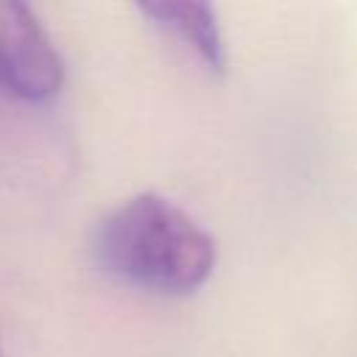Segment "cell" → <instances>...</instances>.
Listing matches in <instances>:
<instances>
[{
	"label": "cell",
	"mask_w": 357,
	"mask_h": 357,
	"mask_svg": "<svg viewBox=\"0 0 357 357\" xmlns=\"http://www.w3.org/2000/svg\"><path fill=\"white\" fill-rule=\"evenodd\" d=\"M139 11L156 28H162L187 50H192L212 73L226 70L229 50L212 6L195 0H162V3H139Z\"/></svg>",
	"instance_id": "3957f363"
},
{
	"label": "cell",
	"mask_w": 357,
	"mask_h": 357,
	"mask_svg": "<svg viewBox=\"0 0 357 357\" xmlns=\"http://www.w3.org/2000/svg\"><path fill=\"white\" fill-rule=\"evenodd\" d=\"M64 75V59L36 11L20 0H0V92L45 103L61 92Z\"/></svg>",
	"instance_id": "7a4b0ae2"
},
{
	"label": "cell",
	"mask_w": 357,
	"mask_h": 357,
	"mask_svg": "<svg viewBox=\"0 0 357 357\" xmlns=\"http://www.w3.org/2000/svg\"><path fill=\"white\" fill-rule=\"evenodd\" d=\"M89 248L100 271L159 296L201 290L218 262L215 237L159 192H137L103 215Z\"/></svg>",
	"instance_id": "6da1fadb"
}]
</instances>
